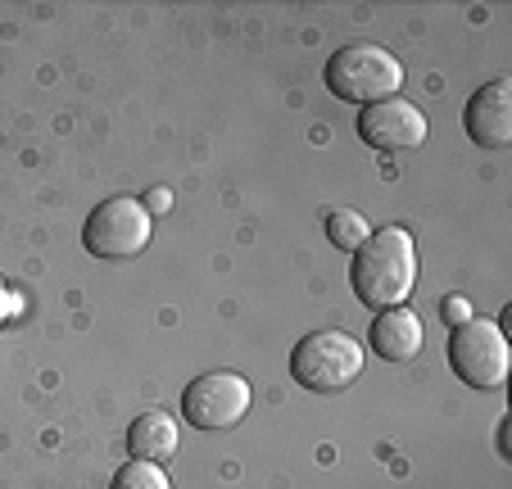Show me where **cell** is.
Instances as JSON below:
<instances>
[{
    "instance_id": "obj_4",
    "label": "cell",
    "mask_w": 512,
    "mask_h": 489,
    "mask_svg": "<svg viewBox=\"0 0 512 489\" xmlns=\"http://www.w3.org/2000/svg\"><path fill=\"white\" fill-rule=\"evenodd\" d=\"M150 236H155V222L136 195H114V200H100L96 209L82 222V245L96 259H136V254L150 250Z\"/></svg>"
},
{
    "instance_id": "obj_2",
    "label": "cell",
    "mask_w": 512,
    "mask_h": 489,
    "mask_svg": "<svg viewBox=\"0 0 512 489\" xmlns=\"http://www.w3.org/2000/svg\"><path fill=\"white\" fill-rule=\"evenodd\" d=\"M327 77V91L349 105H381V100H395L404 91V64L399 55H390L386 46H372V41H354V46H340L336 55L322 68Z\"/></svg>"
},
{
    "instance_id": "obj_13",
    "label": "cell",
    "mask_w": 512,
    "mask_h": 489,
    "mask_svg": "<svg viewBox=\"0 0 512 489\" xmlns=\"http://www.w3.org/2000/svg\"><path fill=\"white\" fill-rule=\"evenodd\" d=\"M445 317H449L454 326H463L467 317H476V313H472V304H467L463 295H449V299H445Z\"/></svg>"
},
{
    "instance_id": "obj_1",
    "label": "cell",
    "mask_w": 512,
    "mask_h": 489,
    "mask_svg": "<svg viewBox=\"0 0 512 489\" xmlns=\"http://www.w3.org/2000/svg\"><path fill=\"white\" fill-rule=\"evenodd\" d=\"M349 286H354L358 304L368 308H399L417 286V245L408 227H377L363 245L354 250V268H349Z\"/></svg>"
},
{
    "instance_id": "obj_9",
    "label": "cell",
    "mask_w": 512,
    "mask_h": 489,
    "mask_svg": "<svg viewBox=\"0 0 512 489\" xmlns=\"http://www.w3.org/2000/svg\"><path fill=\"white\" fill-rule=\"evenodd\" d=\"M372 354L386 358V363H408V358H417V349H422V317L413 313V308H381L377 317H372Z\"/></svg>"
},
{
    "instance_id": "obj_6",
    "label": "cell",
    "mask_w": 512,
    "mask_h": 489,
    "mask_svg": "<svg viewBox=\"0 0 512 489\" xmlns=\"http://www.w3.org/2000/svg\"><path fill=\"white\" fill-rule=\"evenodd\" d=\"M254 403V390L241 372H204L182 390V417L195 431H227Z\"/></svg>"
},
{
    "instance_id": "obj_8",
    "label": "cell",
    "mask_w": 512,
    "mask_h": 489,
    "mask_svg": "<svg viewBox=\"0 0 512 489\" xmlns=\"http://www.w3.org/2000/svg\"><path fill=\"white\" fill-rule=\"evenodd\" d=\"M463 127L481 150H508L512 145V82L508 77H494L467 100Z\"/></svg>"
},
{
    "instance_id": "obj_7",
    "label": "cell",
    "mask_w": 512,
    "mask_h": 489,
    "mask_svg": "<svg viewBox=\"0 0 512 489\" xmlns=\"http://www.w3.org/2000/svg\"><path fill=\"white\" fill-rule=\"evenodd\" d=\"M426 114L408 100H381V105H368L363 118H358V136L372 145V150H386V154H399V150H417L426 141Z\"/></svg>"
},
{
    "instance_id": "obj_14",
    "label": "cell",
    "mask_w": 512,
    "mask_h": 489,
    "mask_svg": "<svg viewBox=\"0 0 512 489\" xmlns=\"http://www.w3.org/2000/svg\"><path fill=\"white\" fill-rule=\"evenodd\" d=\"M141 204H145V209H150V213H168V209H173V195H168L164 186H159V191L150 195V200H141Z\"/></svg>"
},
{
    "instance_id": "obj_12",
    "label": "cell",
    "mask_w": 512,
    "mask_h": 489,
    "mask_svg": "<svg viewBox=\"0 0 512 489\" xmlns=\"http://www.w3.org/2000/svg\"><path fill=\"white\" fill-rule=\"evenodd\" d=\"M109 489H173V480L164 476V467L159 462H123V467L114 471V485Z\"/></svg>"
},
{
    "instance_id": "obj_15",
    "label": "cell",
    "mask_w": 512,
    "mask_h": 489,
    "mask_svg": "<svg viewBox=\"0 0 512 489\" xmlns=\"http://www.w3.org/2000/svg\"><path fill=\"white\" fill-rule=\"evenodd\" d=\"M5 317H10V286L0 277V326H5Z\"/></svg>"
},
{
    "instance_id": "obj_10",
    "label": "cell",
    "mask_w": 512,
    "mask_h": 489,
    "mask_svg": "<svg viewBox=\"0 0 512 489\" xmlns=\"http://www.w3.org/2000/svg\"><path fill=\"white\" fill-rule=\"evenodd\" d=\"M177 440H182L177 417L159 413V408L141 413L132 426H127V453H132L136 462H168L177 453Z\"/></svg>"
},
{
    "instance_id": "obj_3",
    "label": "cell",
    "mask_w": 512,
    "mask_h": 489,
    "mask_svg": "<svg viewBox=\"0 0 512 489\" xmlns=\"http://www.w3.org/2000/svg\"><path fill=\"white\" fill-rule=\"evenodd\" d=\"M368 363V349L358 345L349 331H309L290 354V376L313 394H336L358 381Z\"/></svg>"
},
{
    "instance_id": "obj_5",
    "label": "cell",
    "mask_w": 512,
    "mask_h": 489,
    "mask_svg": "<svg viewBox=\"0 0 512 489\" xmlns=\"http://www.w3.org/2000/svg\"><path fill=\"white\" fill-rule=\"evenodd\" d=\"M449 367L472 390H499L512 372V349L494 317H467L449 336Z\"/></svg>"
},
{
    "instance_id": "obj_11",
    "label": "cell",
    "mask_w": 512,
    "mask_h": 489,
    "mask_svg": "<svg viewBox=\"0 0 512 489\" xmlns=\"http://www.w3.org/2000/svg\"><path fill=\"white\" fill-rule=\"evenodd\" d=\"M322 227H327L331 245H336V250H349V254H354L358 245H363V240L372 236L368 218H363V213H354V209H331Z\"/></svg>"
}]
</instances>
